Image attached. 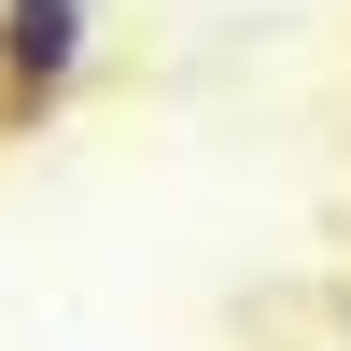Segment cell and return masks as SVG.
I'll list each match as a JSON object with an SVG mask.
<instances>
[{"label":"cell","instance_id":"cell-1","mask_svg":"<svg viewBox=\"0 0 351 351\" xmlns=\"http://www.w3.org/2000/svg\"><path fill=\"white\" fill-rule=\"evenodd\" d=\"M99 56V0H0V141L56 127Z\"/></svg>","mask_w":351,"mask_h":351}]
</instances>
